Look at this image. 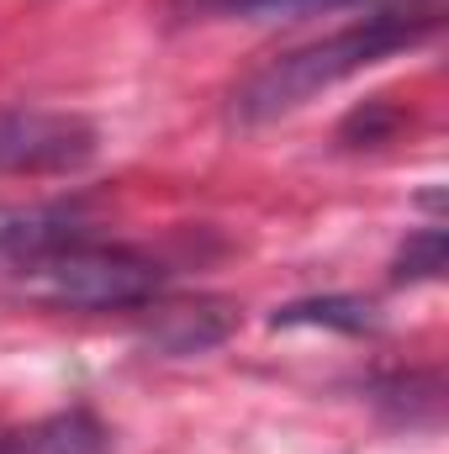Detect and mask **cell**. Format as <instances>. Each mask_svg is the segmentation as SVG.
Here are the masks:
<instances>
[{
  "mask_svg": "<svg viewBox=\"0 0 449 454\" xmlns=\"http://www.w3.org/2000/svg\"><path fill=\"white\" fill-rule=\"evenodd\" d=\"M445 16L439 5H381L370 11L365 21H349L318 43H302V48H286L275 59H264L238 90H232V121L243 127H264V121H280V116L302 112L307 101H318L323 90H334L343 80L439 37Z\"/></svg>",
  "mask_w": 449,
  "mask_h": 454,
  "instance_id": "cell-1",
  "label": "cell"
},
{
  "mask_svg": "<svg viewBox=\"0 0 449 454\" xmlns=\"http://www.w3.org/2000/svg\"><path fill=\"white\" fill-rule=\"evenodd\" d=\"M11 280L27 301L59 312H143L164 296L169 270L132 243H106L101 232H91L11 270Z\"/></svg>",
  "mask_w": 449,
  "mask_h": 454,
  "instance_id": "cell-2",
  "label": "cell"
},
{
  "mask_svg": "<svg viewBox=\"0 0 449 454\" xmlns=\"http://www.w3.org/2000/svg\"><path fill=\"white\" fill-rule=\"evenodd\" d=\"M101 153L96 121L48 106H0V175H80Z\"/></svg>",
  "mask_w": 449,
  "mask_h": 454,
  "instance_id": "cell-3",
  "label": "cell"
},
{
  "mask_svg": "<svg viewBox=\"0 0 449 454\" xmlns=\"http://www.w3.org/2000/svg\"><path fill=\"white\" fill-rule=\"evenodd\" d=\"M91 232H96V223L80 201H32V207L0 201V264L21 270L43 254L64 248V243L91 238Z\"/></svg>",
  "mask_w": 449,
  "mask_h": 454,
  "instance_id": "cell-4",
  "label": "cell"
},
{
  "mask_svg": "<svg viewBox=\"0 0 449 454\" xmlns=\"http://www.w3.org/2000/svg\"><path fill=\"white\" fill-rule=\"evenodd\" d=\"M238 307L223 296H196V301H148L143 343L164 359H191L232 339Z\"/></svg>",
  "mask_w": 449,
  "mask_h": 454,
  "instance_id": "cell-5",
  "label": "cell"
},
{
  "mask_svg": "<svg viewBox=\"0 0 449 454\" xmlns=\"http://www.w3.org/2000/svg\"><path fill=\"white\" fill-rule=\"evenodd\" d=\"M0 454H112V434L91 407L48 412L43 423L0 439Z\"/></svg>",
  "mask_w": 449,
  "mask_h": 454,
  "instance_id": "cell-6",
  "label": "cell"
},
{
  "mask_svg": "<svg viewBox=\"0 0 449 454\" xmlns=\"http://www.w3.org/2000/svg\"><path fill=\"white\" fill-rule=\"evenodd\" d=\"M275 328H334V333H375V307L359 296H307L270 317Z\"/></svg>",
  "mask_w": 449,
  "mask_h": 454,
  "instance_id": "cell-7",
  "label": "cell"
},
{
  "mask_svg": "<svg viewBox=\"0 0 449 454\" xmlns=\"http://www.w3.org/2000/svg\"><path fill=\"white\" fill-rule=\"evenodd\" d=\"M439 396H445V386H439V370H413V375H391L386 386H381V407H391V418L397 423H407V428H423V423H439Z\"/></svg>",
  "mask_w": 449,
  "mask_h": 454,
  "instance_id": "cell-8",
  "label": "cell"
},
{
  "mask_svg": "<svg viewBox=\"0 0 449 454\" xmlns=\"http://www.w3.org/2000/svg\"><path fill=\"white\" fill-rule=\"evenodd\" d=\"M349 5H391V0H217V11L248 16V21H296V16H323V11H349ZM407 5H439V0H407Z\"/></svg>",
  "mask_w": 449,
  "mask_h": 454,
  "instance_id": "cell-9",
  "label": "cell"
},
{
  "mask_svg": "<svg viewBox=\"0 0 449 454\" xmlns=\"http://www.w3.org/2000/svg\"><path fill=\"white\" fill-rule=\"evenodd\" d=\"M439 275H445V227L407 232V243L391 259V280L397 286H418V280H439Z\"/></svg>",
  "mask_w": 449,
  "mask_h": 454,
  "instance_id": "cell-10",
  "label": "cell"
},
{
  "mask_svg": "<svg viewBox=\"0 0 449 454\" xmlns=\"http://www.w3.org/2000/svg\"><path fill=\"white\" fill-rule=\"evenodd\" d=\"M397 127H402V112L375 96V101H365V106H354V112L343 116L338 143H343V148H375V143H386Z\"/></svg>",
  "mask_w": 449,
  "mask_h": 454,
  "instance_id": "cell-11",
  "label": "cell"
}]
</instances>
